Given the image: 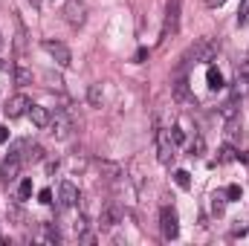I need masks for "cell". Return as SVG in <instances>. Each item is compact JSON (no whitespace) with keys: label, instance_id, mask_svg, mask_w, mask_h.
I'll return each instance as SVG.
<instances>
[{"label":"cell","instance_id":"6da1fadb","mask_svg":"<svg viewBox=\"0 0 249 246\" xmlns=\"http://www.w3.org/2000/svg\"><path fill=\"white\" fill-rule=\"evenodd\" d=\"M214 55H217V44H212L206 38H197L186 50V55H183V67L186 64H200V61L209 64V61H214Z\"/></svg>","mask_w":249,"mask_h":246},{"label":"cell","instance_id":"7a4b0ae2","mask_svg":"<svg viewBox=\"0 0 249 246\" xmlns=\"http://www.w3.org/2000/svg\"><path fill=\"white\" fill-rule=\"evenodd\" d=\"M160 226H162V238L165 241H174L180 235V220H177V211L171 206H162L160 209Z\"/></svg>","mask_w":249,"mask_h":246},{"label":"cell","instance_id":"3957f363","mask_svg":"<svg viewBox=\"0 0 249 246\" xmlns=\"http://www.w3.org/2000/svg\"><path fill=\"white\" fill-rule=\"evenodd\" d=\"M177 32H180V0H168L165 23H162V38H174Z\"/></svg>","mask_w":249,"mask_h":246},{"label":"cell","instance_id":"277c9868","mask_svg":"<svg viewBox=\"0 0 249 246\" xmlns=\"http://www.w3.org/2000/svg\"><path fill=\"white\" fill-rule=\"evenodd\" d=\"M41 47H44V53H47L53 61L58 64V67H70V64H72V53L64 47L61 41H53V38H47Z\"/></svg>","mask_w":249,"mask_h":246},{"label":"cell","instance_id":"5b68a950","mask_svg":"<svg viewBox=\"0 0 249 246\" xmlns=\"http://www.w3.org/2000/svg\"><path fill=\"white\" fill-rule=\"evenodd\" d=\"M64 20H67L70 26H84V20H87V6H84V0H67V3H64Z\"/></svg>","mask_w":249,"mask_h":246},{"label":"cell","instance_id":"8992f818","mask_svg":"<svg viewBox=\"0 0 249 246\" xmlns=\"http://www.w3.org/2000/svg\"><path fill=\"white\" fill-rule=\"evenodd\" d=\"M122 217H124L122 206H119V203H107V206L102 209V214H99V226H102L105 232H110V229H116V226L122 223Z\"/></svg>","mask_w":249,"mask_h":246},{"label":"cell","instance_id":"52a82bcc","mask_svg":"<svg viewBox=\"0 0 249 246\" xmlns=\"http://www.w3.org/2000/svg\"><path fill=\"white\" fill-rule=\"evenodd\" d=\"M174 142H171V136H168V130H157V157H160V162L162 165H168L171 159H174Z\"/></svg>","mask_w":249,"mask_h":246},{"label":"cell","instance_id":"ba28073f","mask_svg":"<svg viewBox=\"0 0 249 246\" xmlns=\"http://www.w3.org/2000/svg\"><path fill=\"white\" fill-rule=\"evenodd\" d=\"M20 165H23V159L18 157V154H9L6 159H3V165H0V177H3V183L12 185L18 180V174H20Z\"/></svg>","mask_w":249,"mask_h":246},{"label":"cell","instance_id":"9c48e42d","mask_svg":"<svg viewBox=\"0 0 249 246\" xmlns=\"http://www.w3.org/2000/svg\"><path fill=\"white\" fill-rule=\"evenodd\" d=\"M50 127H53L55 139H70L72 122H70V116H67L64 110H53V116H50Z\"/></svg>","mask_w":249,"mask_h":246},{"label":"cell","instance_id":"30bf717a","mask_svg":"<svg viewBox=\"0 0 249 246\" xmlns=\"http://www.w3.org/2000/svg\"><path fill=\"white\" fill-rule=\"evenodd\" d=\"M29 105H32V102H29L26 96H12V99L6 102V107H3V110H6V116H9V119H18V116L29 113Z\"/></svg>","mask_w":249,"mask_h":246},{"label":"cell","instance_id":"8fae6325","mask_svg":"<svg viewBox=\"0 0 249 246\" xmlns=\"http://www.w3.org/2000/svg\"><path fill=\"white\" fill-rule=\"evenodd\" d=\"M58 197H61V206H64V209H72V206H78V200H81L78 188H75L72 183H61V188H58Z\"/></svg>","mask_w":249,"mask_h":246},{"label":"cell","instance_id":"7c38bea8","mask_svg":"<svg viewBox=\"0 0 249 246\" xmlns=\"http://www.w3.org/2000/svg\"><path fill=\"white\" fill-rule=\"evenodd\" d=\"M96 168H99V174L105 180H119L122 177V165L113 162V159H96Z\"/></svg>","mask_w":249,"mask_h":246},{"label":"cell","instance_id":"4fadbf2b","mask_svg":"<svg viewBox=\"0 0 249 246\" xmlns=\"http://www.w3.org/2000/svg\"><path fill=\"white\" fill-rule=\"evenodd\" d=\"M50 116H53V113H50L47 107H41V105H29V119H32L35 127H41V130L50 127Z\"/></svg>","mask_w":249,"mask_h":246},{"label":"cell","instance_id":"5bb4252c","mask_svg":"<svg viewBox=\"0 0 249 246\" xmlns=\"http://www.w3.org/2000/svg\"><path fill=\"white\" fill-rule=\"evenodd\" d=\"M174 102H180V105H191V102H194L186 78H177V81H174Z\"/></svg>","mask_w":249,"mask_h":246},{"label":"cell","instance_id":"9a60e30c","mask_svg":"<svg viewBox=\"0 0 249 246\" xmlns=\"http://www.w3.org/2000/svg\"><path fill=\"white\" fill-rule=\"evenodd\" d=\"M235 159H238V151H235L232 142H226V145L217 148V162H235Z\"/></svg>","mask_w":249,"mask_h":246},{"label":"cell","instance_id":"2e32d148","mask_svg":"<svg viewBox=\"0 0 249 246\" xmlns=\"http://www.w3.org/2000/svg\"><path fill=\"white\" fill-rule=\"evenodd\" d=\"M15 84H18V87L32 84V70H26L23 64H18V67H15Z\"/></svg>","mask_w":249,"mask_h":246},{"label":"cell","instance_id":"e0dca14e","mask_svg":"<svg viewBox=\"0 0 249 246\" xmlns=\"http://www.w3.org/2000/svg\"><path fill=\"white\" fill-rule=\"evenodd\" d=\"M206 81H209V90H220V87H223V75H220V70H217V67H209Z\"/></svg>","mask_w":249,"mask_h":246},{"label":"cell","instance_id":"ac0fdd59","mask_svg":"<svg viewBox=\"0 0 249 246\" xmlns=\"http://www.w3.org/2000/svg\"><path fill=\"white\" fill-rule=\"evenodd\" d=\"M102 99H105L102 84H90V90H87V102H90V107H102Z\"/></svg>","mask_w":249,"mask_h":246},{"label":"cell","instance_id":"d6986e66","mask_svg":"<svg viewBox=\"0 0 249 246\" xmlns=\"http://www.w3.org/2000/svg\"><path fill=\"white\" fill-rule=\"evenodd\" d=\"M226 136H229V142H235V139L241 136V116L226 119Z\"/></svg>","mask_w":249,"mask_h":246},{"label":"cell","instance_id":"ffe728a7","mask_svg":"<svg viewBox=\"0 0 249 246\" xmlns=\"http://www.w3.org/2000/svg\"><path fill=\"white\" fill-rule=\"evenodd\" d=\"M212 211H214L217 217L226 211V191H217V194H212Z\"/></svg>","mask_w":249,"mask_h":246},{"label":"cell","instance_id":"44dd1931","mask_svg":"<svg viewBox=\"0 0 249 246\" xmlns=\"http://www.w3.org/2000/svg\"><path fill=\"white\" fill-rule=\"evenodd\" d=\"M206 154V139L203 136H194L191 145H188V157H203Z\"/></svg>","mask_w":249,"mask_h":246},{"label":"cell","instance_id":"7402d4cb","mask_svg":"<svg viewBox=\"0 0 249 246\" xmlns=\"http://www.w3.org/2000/svg\"><path fill=\"white\" fill-rule=\"evenodd\" d=\"M244 93H249V78L238 72V78H235V87H232V96L238 99V96H244Z\"/></svg>","mask_w":249,"mask_h":246},{"label":"cell","instance_id":"603a6c76","mask_svg":"<svg viewBox=\"0 0 249 246\" xmlns=\"http://www.w3.org/2000/svg\"><path fill=\"white\" fill-rule=\"evenodd\" d=\"M44 238H47L50 244H58V241H61V232H58V226L47 223V226H44Z\"/></svg>","mask_w":249,"mask_h":246},{"label":"cell","instance_id":"cb8c5ba5","mask_svg":"<svg viewBox=\"0 0 249 246\" xmlns=\"http://www.w3.org/2000/svg\"><path fill=\"white\" fill-rule=\"evenodd\" d=\"M32 197V180H20L18 185V200H29Z\"/></svg>","mask_w":249,"mask_h":246},{"label":"cell","instance_id":"d4e9b609","mask_svg":"<svg viewBox=\"0 0 249 246\" xmlns=\"http://www.w3.org/2000/svg\"><path fill=\"white\" fill-rule=\"evenodd\" d=\"M249 23V0H241V9H238V26H247Z\"/></svg>","mask_w":249,"mask_h":246},{"label":"cell","instance_id":"484cf974","mask_svg":"<svg viewBox=\"0 0 249 246\" xmlns=\"http://www.w3.org/2000/svg\"><path fill=\"white\" fill-rule=\"evenodd\" d=\"M174 183L180 185V188H191V174H188V171H183V168H180V171L174 174Z\"/></svg>","mask_w":249,"mask_h":246},{"label":"cell","instance_id":"4316f807","mask_svg":"<svg viewBox=\"0 0 249 246\" xmlns=\"http://www.w3.org/2000/svg\"><path fill=\"white\" fill-rule=\"evenodd\" d=\"M168 136H171V142H174V145H183V142H186V133H183L180 127H171V130H168Z\"/></svg>","mask_w":249,"mask_h":246},{"label":"cell","instance_id":"83f0119b","mask_svg":"<svg viewBox=\"0 0 249 246\" xmlns=\"http://www.w3.org/2000/svg\"><path fill=\"white\" fill-rule=\"evenodd\" d=\"M72 232H75V235H78V238H81V235H84V232H87V217H78V220H75V223H72Z\"/></svg>","mask_w":249,"mask_h":246},{"label":"cell","instance_id":"f1b7e54d","mask_svg":"<svg viewBox=\"0 0 249 246\" xmlns=\"http://www.w3.org/2000/svg\"><path fill=\"white\" fill-rule=\"evenodd\" d=\"M241 194H244V191H241V185H226V197H229V200H241Z\"/></svg>","mask_w":249,"mask_h":246},{"label":"cell","instance_id":"f546056e","mask_svg":"<svg viewBox=\"0 0 249 246\" xmlns=\"http://www.w3.org/2000/svg\"><path fill=\"white\" fill-rule=\"evenodd\" d=\"M232 116H238V107H235V102H229V105L223 107V119H232Z\"/></svg>","mask_w":249,"mask_h":246},{"label":"cell","instance_id":"4dcf8cb0","mask_svg":"<svg viewBox=\"0 0 249 246\" xmlns=\"http://www.w3.org/2000/svg\"><path fill=\"white\" fill-rule=\"evenodd\" d=\"M38 200H41L44 206H50V203H53V191H50V188H41V194H38Z\"/></svg>","mask_w":249,"mask_h":246},{"label":"cell","instance_id":"1f68e13d","mask_svg":"<svg viewBox=\"0 0 249 246\" xmlns=\"http://www.w3.org/2000/svg\"><path fill=\"white\" fill-rule=\"evenodd\" d=\"M238 72H241V75H247V78H249V53L244 55V61H241V70H238Z\"/></svg>","mask_w":249,"mask_h":246},{"label":"cell","instance_id":"d6a6232c","mask_svg":"<svg viewBox=\"0 0 249 246\" xmlns=\"http://www.w3.org/2000/svg\"><path fill=\"white\" fill-rule=\"evenodd\" d=\"M58 171V159H47V174H55Z\"/></svg>","mask_w":249,"mask_h":246},{"label":"cell","instance_id":"836d02e7","mask_svg":"<svg viewBox=\"0 0 249 246\" xmlns=\"http://www.w3.org/2000/svg\"><path fill=\"white\" fill-rule=\"evenodd\" d=\"M145 58H148V50H145V47H142V50H136V64H142Z\"/></svg>","mask_w":249,"mask_h":246},{"label":"cell","instance_id":"e575fe53","mask_svg":"<svg viewBox=\"0 0 249 246\" xmlns=\"http://www.w3.org/2000/svg\"><path fill=\"white\" fill-rule=\"evenodd\" d=\"M50 84H53V87H55V90H61V78H58V75H50Z\"/></svg>","mask_w":249,"mask_h":246},{"label":"cell","instance_id":"d590c367","mask_svg":"<svg viewBox=\"0 0 249 246\" xmlns=\"http://www.w3.org/2000/svg\"><path fill=\"white\" fill-rule=\"evenodd\" d=\"M223 3H226V0H206L209 9H217V6H223Z\"/></svg>","mask_w":249,"mask_h":246},{"label":"cell","instance_id":"8d00e7d4","mask_svg":"<svg viewBox=\"0 0 249 246\" xmlns=\"http://www.w3.org/2000/svg\"><path fill=\"white\" fill-rule=\"evenodd\" d=\"M0 142H9V130H6L3 124H0Z\"/></svg>","mask_w":249,"mask_h":246},{"label":"cell","instance_id":"74e56055","mask_svg":"<svg viewBox=\"0 0 249 246\" xmlns=\"http://www.w3.org/2000/svg\"><path fill=\"white\" fill-rule=\"evenodd\" d=\"M3 47H6V41H3V35H0V50H3Z\"/></svg>","mask_w":249,"mask_h":246},{"label":"cell","instance_id":"f35d334b","mask_svg":"<svg viewBox=\"0 0 249 246\" xmlns=\"http://www.w3.org/2000/svg\"><path fill=\"white\" fill-rule=\"evenodd\" d=\"M29 3H32V6H41V0H29Z\"/></svg>","mask_w":249,"mask_h":246},{"label":"cell","instance_id":"ab89813d","mask_svg":"<svg viewBox=\"0 0 249 246\" xmlns=\"http://www.w3.org/2000/svg\"><path fill=\"white\" fill-rule=\"evenodd\" d=\"M3 67H6V64H3V61H0V70H3Z\"/></svg>","mask_w":249,"mask_h":246}]
</instances>
